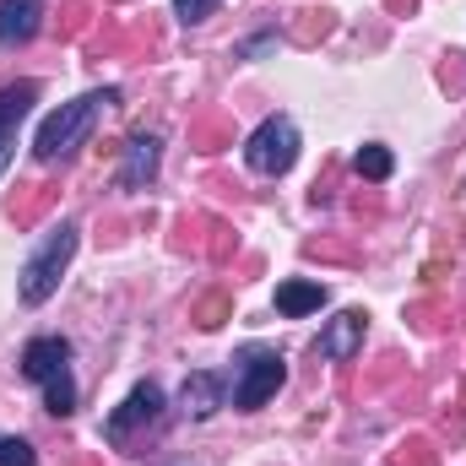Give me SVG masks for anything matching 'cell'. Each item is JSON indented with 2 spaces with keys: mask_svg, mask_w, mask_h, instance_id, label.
<instances>
[{
  "mask_svg": "<svg viewBox=\"0 0 466 466\" xmlns=\"http://www.w3.org/2000/svg\"><path fill=\"white\" fill-rule=\"evenodd\" d=\"M115 104H119V87H93V93H82V98L60 104L55 115L38 119L33 157H38V163H66V157H76V152L87 147L93 125L104 119V109H115Z\"/></svg>",
  "mask_w": 466,
  "mask_h": 466,
  "instance_id": "6da1fadb",
  "label": "cell"
},
{
  "mask_svg": "<svg viewBox=\"0 0 466 466\" xmlns=\"http://www.w3.org/2000/svg\"><path fill=\"white\" fill-rule=\"evenodd\" d=\"M76 244H82V228L66 218L60 228L44 233V244L22 260V271H16V299H22L27 309H38V304H49V299H55V288H60L66 266L76 260Z\"/></svg>",
  "mask_w": 466,
  "mask_h": 466,
  "instance_id": "7a4b0ae2",
  "label": "cell"
},
{
  "mask_svg": "<svg viewBox=\"0 0 466 466\" xmlns=\"http://www.w3.org/2000/svg\"><path fill=\"white\" fill-rule=\"evenodd\" d=\"M157 163H163V141L152 136V130H141V136H130L125 141V157H119V190H147L152 179H157Z\"/></svg>",
  "mask_w": 466,
  "mask_h": 466,
  "instance_id": "ba28073f",
  "label": "cell"
},
{
  "mask_svg": "<svg viewBox=\"0 0 466 466\" xmlns=\"http://www.w3.org/2000/svg\"><path fill=\"white\" fill-rule=\"evenodd\" d=\"M218 5H223V0H174V16H179L185 27H196V22H207Z\"/></svg>",
  "mask_w": 466,
  "mask_h": 466,
  "instance_id": "9a60e30c",
  "label": "cell"
},
{
  "mask_svg": "<svg viewBox=\"0 0 466 466\" xmlns=\"http://www.w3.org/2000/svg\"><path fill=\"white\" fill-rule=\"evenodd\" d=\"M223 407H228V380H223V374L196 369V374L179 385V412H185V418L207 423V418H212V412H223Z\"/></svg>",
  "mask_w": 466,
  "mask_h": 466,
  "instance_id": "9c48e42d",
  "label": "cell"
},
{
  "mask_svg": "<svg viewBox=\"0 0 466 466\" xmlns=\"http://www.w3.org/2000/svg\"><path fill=\"white\" fill-rule=\"evenodd\" d=\"M326 282H304V277H293V282H282L277 288V315H288V320H299V315H315V309H326Z\"/></svg>",
  "mask_w": 466,
  "mask_h": 466,
  "instance_id": "7c38bea8",
  "label": "cell"
},
{
  "mask_svg": "<svg viewBox=\"0 0 466 466\" xmlns=\"http://www.w3.org/2000/svg\"><path fill=\"white\" fill-rule=\"evenodd\" d=\"M390 168H396V157H390L380 141L358 147V157H352V174H358V179H374V185H380V179H390Z\"/></svg>",
  "mask_w": 466,
  "mask_h": 466,
  "instance_id": "4fadbf2b",
  "label": "cell"
},
{
  "mask_svg": "<svg viewBox=\"0 0 466 466\" xmlns=\"http://www.w3.org/2000/svg\"><path fill=\"white\" fill-rule=\"evenodd\" d=\"M363 348V309H342L337 320H326V331L315 337V352L326 363H352Z\"/></svg>",
  "mask_w": 466,
  "mask_h": 466,
  "instance_id": "30bf717a",
  "label": "cell"
},
{
  "mask_svg": "<svg viewBox=\"0 0 466 466\" xmlns=\"http://www.w3.org/2000/svg\"><path fill=\"white\" fill-rule=\"evenodd\" d=\"M44 27V5L38 0H0V49L27 44Z\"/></svg>",
  "mask_w": 466,
  "mask_h": 466,
  "instance_id": "8fae6325",
  "label": "cell"
},
{
  "mask_svg": "<svg viewBox=\"0 0 466 466\" xmlns=\"http://www.w3.org/2000/svg\"><path fill=\"white\" fill-rule=\"evenodd\" d=\"M33 445L22 440V434H0V466H33Z\"/></svg>",
  "mask_w": 466,
  "mask_h": 466,
  "instance_id": "5bb4252c",
  "label": "cell"
},
{
  "mask_svg": "<svg viewBox=\"0 0 466 466\" xmlns=\"http://www.w3.org/2000/svg\"><path fill=\"white\" fill-rule=\"evenodd\" d=\"M22 374L44 390V407L55 418L76 412V374H71V342L66 337H33L22 348Z\"/></svg>",
  "mask_w": 466,
  "mask_h": 466,
  "instance_id": "3957f363",
  "label": "cell"
},
{
  "mask_svg": "<svg viewBox=\"0 0 466 466\" xmlns=\"http://www.w3.org/2000/svg\"><path fill=\"white\" fill-rule=\"evenodd\" d=\"M33 104H38V82H11V87H0V174H5L11 157H16V130H22V119L33 115Z\"/></svg>",
  "mask_w": 466,
  "mask_h": 466,
  "instance_id": "52a82bcc",
  "label": "cell"
},
{
  "mask_svg": "<svg viewBox=\"0 0 466 466\" xmlns=\"http://www.w3.org/2000/svg\"><path fill=\"white\" fill-rule=\"evenodd\" d=\"M293 163H299V125L288 115L260 119L249 130V141H244V168L260 174V179H282Z\"/></svg>",
  "mask_w": 466,
  "mask_h": 466,
  "instance_id": "5b68a950",
  "label": "cell"
},
{
  "mask_svg": "<svg viewBox=\"0 0 466 466\" xmlns=\"http://www.w3.org/2000/svg\"><path fill=\"white\" fill-rule=\"evenodd\" d=\"M163 412H168V396H163V385L141 380V385H136V390H130V396L115 407V412L104 418V440H109L115 451H130L141 429H157V423H163Z\"/></svg>",
  "mask_w": 466,
  "mask_h": 466,
  "instance_id": "8992f818",
  "label": "cell"
},
{
  "mask_svg": "<svg viewBox=\"0 0 466 466\" xmlns=\"http://www.w3.org/2000/svg\"><path fill=\"white\" fill-rule=\"evenodd\" d=\"M233 369H238V380H233V407H238V412H260V407L277 396V385L288 380L282 352L266 348V342L238 348V352H233Z\"/></svg>",
  "mask_w": 466,
  "mask_h": 466,
  "instance_id": "277c9868",
  "label": "cell"
}]
</instances>
